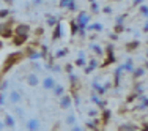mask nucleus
<instances>
[{"label":"nucleus","instance_id":"obj_1","mask_svg":"<svg viewBox=\"0 0 148 131\" xmlns=\"http://www.w3.org/2000/svg\"><path fill=\"white\" fill-rule=\"evenodd\" d=\"M22 55H24L22 52H13V54H10L8 59H6V62H5V66H3V71H8L16 62H19V60L22 59Z\"/></svg>","mask_w":148,"mask_h":131},{"label":"nucleus","instance_id":"obj_2","mask_svg":"<svg viewBox=\"0 0 148 131\" xmlns=\"http://www.w3.org/2000/svg\"><path fill=\"white\" fill-rule=\"evenodd\" d=\"M76 24H77L79 27H82V29H85V27L90 24V16L87 14L85 11L79 13V16H77V19H76Z\"/></svg>","mask_w":148,"mask_h":131},{"label":"nucleus","instance_id":"obj_3","mask_svg":"<svg viewBox=\"0 0 148 131\" xmlns=\"http://www.w3.org/2000/svg\"><path fill=\"white\" fill-rule=\"evenodd\" d=\"M13 29L8 26L6 22H0V37H3V38H11L13 37Z\"/></svg>","mask_w":148,"mask_h":131},{"label":"nucleus","instance_id":"obj_4","mask_svg":"<svg viewBox=\"0 0 148 131\" xmlns=\"http://www.w3.org/2000/svg\"><path fill=\"white\" fill-rule=\"evenodd\" d=\"M30 30H32L30 26H27V24H19V26H16L14 33L16 35H21V37H29Z\"/></svg>","mask_w":148,"mask_h":131},{"label":"nucleus","instance_id":"obj_5","mask_svg":"<svg viewBox=\"0 0 148 131\" xmlns=\"http://www.w3.org/2000/svg\"><path fill=\"white\" fill-rule=\"evenodd\" d=\"M8 100L11 104H19L21 101H22V95H21V92H17V90H11L8 93Z\"/></svg>","mask_w":148,"mask_h":131},{"label":"nucleus","instance_id":"obj_6","mask_svg":"<svg viewBox=\"0 0 148 131\" xmlns=\"http://www.w3.org/2000/svg\"><path fill=\"white\" fill-rule=\"evenodd\" d=\"M73 106V97L71 95H63L60 97V108L62 109H68Z\"/></svg>","mask_w":148,"mask_h":131},{"label":"nucleus","instance_id":"obj_7","mask_svg":"<svg viewBox=\"0 0 148 131\" xmlns=\"http://www.w3.org/2000/svg\"><path fill=\"white\" fill-rule=\"evenodd\" d=\"M41 128V122L38 119H30L27 122V130L29 131H40Z\"/></svg>","mask_w":148,"mask_h":131},{"label":"nucleus","instance_id":"obj_8","mask_svg":"<svg viewBox=\"0 0 148 131\" xmlns=\"http://www.w3.org/2000/svg\"><path fill=\"white\" fill-rule=\"evenodd\" d=\"M55 79L52 76H47V77H44V81H43V88L44 90H52V88L55 87Z\"/></svg>","mask_w":148,"mask_h":131},{"label":"nucleus","instance_id":"obj_9","mask_svg":"<svg viewBox=\"0 0 148 131\" xmlns=\"http://www.w3.org/2000/svg\"><path fill=\"white\" fill-rule=\"evenodd\" d=\"M3 125L8 126V128H14V126H16V119H14L13 115L6 114L5 119H3Z\"/></svg>","mask_w":148,"mask_h":131},{"label":"nucleus","instance_id":"obj_10","mask_svg":"<svg viewBox=\"0 0 148 131\" xmlns=\"http://www.w3.org/2000/svg\"><path fill=\"white\" fill-rule=\"evenodd\" d=\"M27 57H29L30 60H38V59H43V55H41V52H38V51H35L33 48H29L27 49Z\"/></svg>","mask_w":148,"mask_h":131},{"label":"nucleus","instance_id":"obj_11","mask_svg":"<svg viewBox=\"0 0 148 131\" xmlns=\"http://www.w3.org/2000/svg\"><path fill=\"white\" fill-rule=\"evenodd\" d=\"M27 84H29L30 87H36L38 84H40V79H38V76L35 73H32L27 76Z\"/></svg>","mask_w":148,"mask_h":131},{"label":"nucleus","instance_id":"obj_12","mask_svg":"<svg viewBox=\"0 0 148 131\" xmlns=\"http://www.w3.org/2000/svg\"><path fill=\"white\" fill-rule=\"evenodd\" d=\"M62 38V24L57 22L54 26V33H52V40H60Z\"/></svg>","mask_w":148,"mask_h":131},{"label":"nucleus","instance_id":"obj_13","mask_svg":"<svg viewBox=\"0 0 148 131\" xmlns=\"http://www.w3.org/2000/svg\"><path fill=\"white\" fill-rule=\"evenodd\" d=\"M90 48H91V51H93L95 54L98 55V57H103V55H104V49L101 48V46L98 44V43H91Z\"/></svg>","mask_w":148,"mask_h":131},{"label":"nucleus","instance_id":"obj_14","mask_svg":"<svg viewBox=\"0 0 148 131\" xmlns=\"http://www.w3.org/2000/svg\"><path fill=\"white\" fill-rule=\"evenodd\" d=\"M91 85H93V88L98 92L96 95H99V97H103V95L106 93V88H104L103 85H101V84L98 82V81H93V84H91Z\"/></svg>","mask_w":148,"mask_h":131},{"label":"nucleus","instance_id":"obj_15","mask_svg":"<svg viewBox=\"0 0 148 131\" xmlns=\"http://www.w3.org/2000/svg\"><path fill=\"white\" fill-rule=\"evenodd\" d=\"M52 92H54L55 97H63V95H65V87L60 85V84H55V87L52 88Z\"/></svg>","mask_w":148,"mask_h":131},{"label":"nucleus","instance_id":"obj_16","mask_svg":"<svg viewBox=\"0 0 148 131\" xmlns=\"http://www.w3.org/2000/svg\"><path fill=\"white\" fill-rule=\"evenodd\" d=\"M27 38H29V37H21V35H16V37L13 38V44H14V46H22L27 41Z\"/></svg>","mask_w":148,"mask_h":131},{"label":"nucleus","instance_id":"obj_17","mask_svg":"<svg viewBox=\"0 0 148 131\" xmlns=\"http://www.w3.org/2000/svg\"><path fill=\"white\" fill-rule=\"evenodd\" d=\"M77 66H85L87 65V59H85V52H79V57L76 60Z\"/></svg>","mask_w":148,"mask_h":131},{"label":"nucleus","instance_id":"obj_18","mask_svg":"<svg viewBox=\"0 0 148 131\" xmlns=\"http://www.w3.org/2000/svg\"><path fill=\"white\" fill-rule=\"evenodd\" d=\"M134 79H139V77H142L143 74H145V68L143 66H140V68H134V71L131 73Z\"/></svg>","mask_w":148,"mask_h":131},{"label":"nucleus","instance_id":"obj_19","mask_svg":"<svg viewBox=\"0 0 148 131\" xmlns=\"http://www.w3.org/2000/svg\"><path fill=\"white\" fill-rule=\"evenodd\" d=\"M85 29H88V30H93V32H101V30L104 29V27H103V24H99V22H95V24H88V26H87Z\"/></svg>","mask_w":148,"mask_h":131},{"label":"nucleus","instance_id":"obj_20","mask_svg":"<svg viewBox=\"0 0 148 131\" xmlns=\"http://www.w3.org/2000/svg\"><path fill=\"white\" fill-rule=\"evenodd\" d=\"M118 131H139V130H137V126L131 125V123H125V125H120Z\"/></svg>","mask_w":148,"mask_h":131},{"label":"nucleus","instance_id":"obj_21","mask_svg":"<svg viewBox=\"0 0 148 131\" xmlns=\"http://www.w3.org/2000/svg\"><path fill=\"white\" fill-rule=\"evenodd\" d=\"M98 66H99V65H98V62H96V60H91V62L88 63V65H87V68H85V74H90L91 71H93V70H96Z\"/></svg>","mask_w":148,"mask_h":131},{"label":"nucleus","instance_id":"obj_22","mask_svg":"<svg viewBox=\"0 0 148 131\" xmlns=\"http://www.w3.org/2000/svg\"><path fill=\"white\" fill-rule=\"evenodd\" d=\"M123 66V71H128V73H132L134 71V65H132V60H128V62L125 63Z\"/></svg>","mask_w":148,"mask_h":131},{"label":"nucleus","instance_id":"obj_23","mask_svg":"<svg viewBox=\"0 0 148 131\" xmlns=\"http://www.w3.org/2000/svg\"><path fill=\"white\" fill-rule=\"evenodd\" d=\"M91 101H93L95 104H98L99 108H104V106H106V101H101L98 95H91Z\"/></svg>","mask_w":148,"mask_h":131},{"label":"nucleus","instance_id":"obj_24","mask_svg":"<svg viewBox=\"0 0 148 131\" xmlns=\"http://www.w3.org/2000/svg\"><path fill=\"white\" fill-rule=\"evenodd\" d=\"M143 88H145V84H143V82H139V84H136V85H134V90H136L137 95L143 93Z\"/></svg>","mask_w":148,"mask_h":131},{"label":"nucleus","instance_id":"obj_25","mask_svg":"<svg viewBox=\"0 0 148 131\" xmlns=\"http://www.w3.org/2000/svg\"><path fill=\"white\" fill-rule=\"evenodd\" d=\"M115 62V55H114V52H109V57L106 59V62H104V65L103 66H107V65H110V63H114Z\"/></svg>","mask_w":148,"mask_h":131},{"label":"nucleus","instance_id":"obj_26","mask_svg":"<svg viewBox=\"0 0 148 131\" xmlns=\"http://www.w3.org/2000/svg\"><path fill=\"white\" fill-rule=\"evenodd\" d=\"M66 54H68V49H58V51H55V57H57V59L65 57Z\"/></svg>","mask_w":148,"mask_h":131},{"label":"nucleus","instance_id":"obj_27","mask_svg":"<svg viewBox=\"0 0 148 131\" xmlns=\"http://www.w3.org/2000/svg\"><path fill=\"white\" fill-rule=\"evenodd\" d=\"M140 46V41H131V43H129L128 46H126V48H128V51H132V49H136V48H139Z\"/></svg>","mask_w":148,"mask_h":131},{"label":"nucleus","instance_id":"obj_28","mask_svg":"<svg viewBox=\"0 0 148 131\" xmlns=\"http://www.w3.org/2000/svg\"><path fill=\"white\" fill-rule=\"evenodd\" d=\"M69 26H71V33H73V35H76L77 32H79V26L76 24V21H73V22L69 24Z\"/></svg>","mask_w":148,"mask_h":131},{"label":"nucleus","instance_id":"obj_29","mask_svg":"<svg viewBox=\"0 0 148 131\" xmlns=\"http://www.w3.org/2000/svg\"><path fill=\"white\" fill-rule=\"evenodd\" d=\"M66 8H68L69 11H76V10H77V6H76V2H74V0H69V3L66 5Z\"/></svg>","mask_w":148,"mask_h":131},{"label":"nucleus","instance_id":"obj_30","mask_svg":"<svg viewBox=\"0 0 148 131\" xmlns=\"http://www.w3.org/2000/svg\"><path fill=\"white\" fill-rule=\"evenodd\" d=\"M110 115H112V114H110V111H104V112H103V122H104V123H107L109 120H110Z\"/></svg>","mask_w":148,"mask_h":131},{"label":"nucleus","instance_id":"obj_31","mask_svg":"<svg viewBox=\"0 0 148 131\" xmlns=\"http://www.w3.org/2000/svg\"><path fill=\"white\" fill-rule=\"evenodd\" d=\"M66 123H68V125H74V123H76V115H68V117H66Z\"/></svg>","mask_w":148,"mask_h":131},{"label":"nucleus","instance_id":"obj_32","mask_svg":"<svg viewBox=\"0 0 148 131\" xmlns=\"http://www.w3.org/2000/svg\"><path fill=\"white\" fill-rule=\"evenodd\" d=\"M140 13H142L143 16H148V6H147V3H142V5H140Z\"/></svg>","mask_w":148,"mask_h":131},{"label":"nucleus","instance_id":"obj_33","mask_svg":"<svg viewBox=\"0 0 148 131\" xmlns=\"http://www.w3.org/2000/svg\"><path fill=\"white\" fill-rule=\"evenodd\" d=\"M47 24H49V26H55V24H57V17H54V16L49 14L47 16Z\"/></svg>","mask_w":148,"mask_h":131},{"label":"nucleus","instance_id":"obj_34","mask_svg":"<svg viewBox=\"0 0 148 131\" xmlns=\"http://www.w3.org/2000/svg\"><path fill=\"white\" fill-rule=\"evenodd\" d=\"M8 16H10V10L8 8L0 10V17H2V19H5V17H8Z\"/></svg>","mask_w":148,"mask_h":131},{"label":"nucleus","instance_id":"obj_35","mask_svg":"<svg viewBox=\"0 0 148 131\" xmlns=\"http://www.w3.org/2000/svg\"><path fill=\"white\" fill-rule=\"evenodd\" d=\"M90 10L93 13H99V5H98L96 2H93V3H91V6H90Z\"/></svg>","mask_w":148,"mask_h":131},{"label":"nucleus","instance_id":"obj_36","mask_svg":"<svg viewBox=\"0 0 148 131\" xmlns=\"http://www.w3.org/2000/svg\"><path fill=\"white\" fill-rule=\"evenodd\" d=\"M69 81H71V84H73V85H77V81H79V79H77V76H76V74H69Z\"/></svg>","mask_w":148,"mask_h":131},{"label":"nucleus","instance_id":"obj_37","mask_svg":"<svg viewBox=\"0 0 148 131\" xmlns=\"http://www.w3.org/2000/svg\"><path fill=\"white\" fill-rule=\"evenodd\" d=\"M125 17H126V14H121V16L117 17V21H115V22H117V26H123V22H125Z\"/></svg>","mask_w":148,"mask_h":131},{"label":"nucleus","instance_id":"obj_38","mask_svg":"<svg viewBox=\"0 0 148 131\" xmlns=\"http://www.w3.org/2000/svg\"><path fill=\"white\" fill-rule=\"evenodd\" d=\"M6 88H8V82H6V81H3V82H0V90H6Z\"/></svg>","mask_w":148,"mask_h":131},{"label":"nucleus","instance_id":"obj_39","mask_svg":"<svg viewBox=\"0 0 148 131\" xmlns=\"http://www.w3.org/2000/svg\"><path fill=\"white\" fill-rule=\"evenodd\" d=\"M69 131H84V128H82V126H79V125H73Z\"/></svg>","mask_w":148,"mask_h":131},{"label":"nucleus","instance_id":"obj_40","mask_svg":"<svg viewBox=\"0 0 148 131\" xmlns=\"http://www.w3.org/2000/svg\"><path fill=\"white\" fill-rule=\"evenodd\" d=\"M51 70H52L54 73H58L60 70H62V66H58V65H51Z\"/></svg>","mask_w":148,"mask_h":131},{"label":"nucleus","instance_id":"obj_41","mask_svg":"<svg viewBox=\"0 0 148 131\" xmlns=\"http://www.w3.org/2000/svg\"><path fill=\"white\" fill-rule=\"evenodd\" d=\"M74 95V103H76V106H79L80 104V98H79V95L77 93H73Z\"/></svg>","mask_w":148,"mask_h":131},{"label":"nucleus","instance_id":"obj_42","mask_svg":"<svg viewBox=\"0 0 148 131\" xmlns=\"http://www.w3.org/2000/svg\"><path fill=\"white\" fill-rule=\"evenodd\" d=\"M65 71L68 73V74H71L73 73V65H69V63H68V65L65 66Z\"/></svg>","mask_w":148,"mask_h":131},{"label":"nucleus","instance_id":"obj_43","mask_svg":"<svg viewBox=\"0 0 148 131\" xmlns=\"http://www.w3.org/2000/svg\"><path fill=\"white\" fill-rule=\"evenodd\" d=\"M96 114H98L96 109H90V111H88V115H90V117H96Z\"/></svg>","mask_w":148,"mask_h":131},{"label":"nucleus","instance_id":"obj_44","mask_svg":"<svg viewBox=\"0 0 148 131\" xmlns=\"http://www.w3.org/2000/svg\"><path fill=\"white\" fill-rule=\"evenodd\" d=\"M16 114L19 115V117H22V115H24V109H21V108H16Z\"/></svg>","mask_w":148,"mask_h":131},{"label":"nucleus","instance_id":"obj_45","mask_svg":"<svg viewBox=\"0 0 148 131\" xmlns=\"http://www.w3.org/2000/svg\"><path fill=\"white\" fill-rule=\"evenodd\" d=\"M5 104V93H0V106Z\"/></svg>","mask_w":148,"mask_h":131},{"label":"nucleus","instance_id":"obj_46","mask_svg":"<svg viewBox=\"0 0 148 131\" xmlns=\"http://www.w3.org/2000/svg\"><path fill=\"white\" fill-rule=\"evenodd\" d=\"M123 30H125L123 26H115V32H117V33H120V32H123Z\"/></svg>","mask_w":148,"mask_h":131},{"label":"nucleus","instance_id":"obj_47","mask_svg":"<svg viewBox=\"0 0 148 131\" xmlns=\"http://www.w3.org/2000/svg\"><path fill=\"white\" fill-rule=\"evenodd\" d=\"M103 11L106 13V14H109V13H112V8H110V6H104V10H103Z\"/></svg>","mask_w":148,"mask_h":131},{"label":"nucleus","instance_id":"obj_48","mask_svg":"<svg viewBox=\"0 0 148 131\" xmlns=\"http://www.w3.org/2000/svg\"><path fill=\"white\" fill-rule=\"evenodd\" d=\"M69 3V0H60V6H66Z\"/></svg>","mask_w":148,"mask_h":131},{"label":"nucleus","instance_id":"obj_49","mask_svg":"<svg viewBox=\"0 0 148 131\" xmlns=\"http://www.w3.org/2000/svg\"><path fill=\"white\" fill-rule=\"evenodd\" d=\"M3 3H5V5H13L14 0H3Z\"/></svg>","mask_w":148,"mask_h":131},{"label":"nucleus","instance_id":"obj_50","mask_svg":"<svg viewBox=\"0 0 148 131\" xmlns=\"http://www.w3.org/2000/svg\"><path fill=\"white\" fill-rule=\"evenodd\" d=\"M142 2H143V0H134L132 5H139V3H142Z\"/></svg>","mask_w":148,"mask_h":131},{"label":"nucleus","instance_id":"obj_51","mask_svg":"<svg viewBox=\"0 0 148 131\" xmlns=\"http://www.w3.org/2000/svg\"><path fill=\"white\" fill-rule=\"evenodd\" d=\"M41 2H43V0H33V3H35V5H40Z\"/></svg>","mask_w":148,"mask_h":131},{"label":"nucleus","instance_id":"obj_52","mask_svg":"<svg viewBox=\"0 0 148 131\" xmlns=\"http://www.w3.org/2000/svg\"><path fill=\"white\" fill-rule=\"evenodd\" d=\"M3 128H5V125H3V122H2V120H0V131H2Z\"/></svg>","mask_w":148,"mask_h":131},{"label":"nucleus","instance_id":"obj_53","mask_svg":"<svg viewBox=\"0 0 148 131\" xmlns=\"http://www.w3.org/2000/svg\"><path fill=\"white\" fill-rule=\"evenodd\" d=\"M3 48V43H2V41H0V49H2Z\"/></svg>","mask_w":148,"mask_h":131},{"label":"nucleus","instance_id":"obj_54","mask_svg":"<svg viewBox=\"0 0 148 131\" xmlns=\"http://www.w3.org/2000/svg\"><path fill=\"white\" fill-rule=\"evenodd\" d=\"M90 2H91V3H93V2H95V0H90Z\"/></svg>","mask_w":148,"mask_h":131},{"label":"nucleus","instance_id":"obj_55","mask_svg":"<svg viewBox=\"0 0 148 131\" xmlns=\"http://www.w3.org/2000/svg\"><path fill=\"white\" fill-rule=\"evenodd\" d=\"M0 2H2V0H0Z\"/></svg>","mask_w":148,"mask_h":131}]
</instances>
